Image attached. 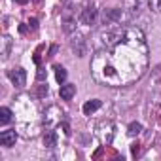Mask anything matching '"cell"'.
Listing matches in <instances>:
<instances>
[{"instance_id":"6da1fadb","label":"cell","mask_w":161,"mask_h":161,"mask_svg":"<svg viewBox=\"0 0 161 161\" xmlns=\"http://www.w3.org/2000/svg\"><path fill=\"white\" fill-rule=\"evenodd\" d=\"M8 78L14 82L15 87H25V86H27V70L21 68V66L8 70Z\"/></svg>"},{"instance_id":"7a4b0ae2","label":"cell","mask_w":161,"mask_h":161,"mask_svg":"<svg viewBox=\"0 0 161 161\" xmlns=\"http://www.w3.org/2000/svg\"><path fill=\"white\" fill-rule=\"evenodd\" d=\"M17 140V133L14 129H8V131H2L0 133V144L6 146V148H12Z\"/></svg>"},{"instance_id":"3957f363","label":"cell","mask_w":161,"mask_h":161,"mask_svg":"<svg viewBox=\"0 0 161 161\" xmlns=\"http://www.w3.org/2000/svg\"><path fill=\"white\" fill-rule=\"evenodd\" d=\"M95 17H97V10H95L93 6H89V8H86V10L82 12V15H80V21H82L84 25H91V23L95 21Z\"/></svg>"},{"instance_id":"277c9868","label":"cell","mask_w":161,"mask_h":161,"mask_svg":"<svg viewBox=\"0 0 161 161\" xmlns=\"http://www.w3.org/2000/svg\"><path fill=\"white\" fill-rule=\"evenodd\" d=\"M59 93H61V99H63V101H70V99L76 95V86H74V84H63Z\"/></svg>"},{"instance_id":"5b68a950","label":"cell","mask_w":161,"mask_h":161,"mask_svg":"<svg viewBox=\"0 0 161 161\" xmlns=\"http://www.w3.org/2000/svg\"><path fill=\"white\" fill-rule=\"evenodd\" d=\"M101 106H103V101H99V99L87 101V103L84 104V114H86V116H91V114H93V112H97Z\"/></svg>"},{"instance_id":"8992f818","label":"cell","mask_w":161,"mask_h":161,"mask_svg":"<svg viewBox=\"0 0 161 161\" xmlns=\"http://www.w3.org/2000/svg\"><path fill=\"white\" fill-rule=\"evenodd\" d=\"M12 110L10 108H6V106H2V108H0V123H2V125H8L10 121H12Z\"/></svg>"},{"instance_id":"52a82bcc","label":"cell","mask_w":161,"mask_h":161,"mask_svg":"<svg viewBox=\"0 0 161 161\" xmlns=\"http://www.w3.org/2000/svg\"><path fill=\"white\" fill-rule=\"evenodd\" d=\"M57 144V135L53 133V131H47L46 135H44V146H47V148H53Z\"/></svg>"},{"instance_id":"ba28073f","label":"cell","mask_w":161,"mask_h":161,"mask_svg":"<svg viewBox=\"0 0 161 161\" xmlns=\"http://www.w3.org/2000/svg\"><path fill=\"white\" fill-rule=\"evenodd\" d=\"M55 78H57V82L59 84H64V80H66V70L63 68V66H55Z\"/></svg>"},{"instance_id":"9c48e42d","label":"cell","mask_w":161,"mask_h":161,"mask_svg":"<svg viewBox=\"0 0 161 161\" xmlns=\"http://www.w3.org/2000/svg\"><path fill=\"white\" fill-rule=\"evenodd\" d=\"M142 131V125L138 123V121H133V123H129V127H127V133L131 135V136H135V135H138Z\"/></svg>"},{"instance_id":"30bf717a","label":"cell","mask_w":161,"mask_h":161,"mask_svg":"<svg viewBox=\"0 0 161 161\" xmlns=\"http://www.w3.org/2000/svg\"><path fill=\"white\" fill-rule=\"evenodd\" d=\"M36 80H38V82H44V80H46V70L40 66L38 68V74H36Z\"/></svg>"},{"instance_id":"8fae6325","label":"cell","mask_w":161,"mask_h":161,"mask_svg":"<svg viewBox=\"0 0 161 161\" xmlns=\"http://www.w3.org/2000/svg\"><path fill=\"white\" fill-rule=\"evenodd\" d=\"M150 6L159 12V10H161V0H150Z\"/></svg>"},{"instance_id":"7c38bea8","label":"cell","mask_w":161,"mask_h":161,"mask_svg":"<svg viewBox=\"0 0 161 161\" xmlns=\"http://www.w3.org/2000/svg\"><path fill=\"white\" fill-rule=\"evenodd\" d=\"M46 93H47V86H40L38 87V97H44Z\"/></svg>"},{"instance_id":"4fadbf2b","label":"cell","mask_w":161,"mask_h":161,"mask_svg":"<svg viewBox=\"0 0 161 161\" xmlns=\"http://www.w3.org/2000/svg\"><path fill=\"white\" fill-rule=\"evenodd\" d=\"M29 25H31V27H32L34 31L38 29V21H36V19H31V23H29Z\"/></svg>"},{"instance_id":"5bb4252c","label":"cell","mask_w":161,"mask_h":161,"mask_svg":"<svg viewBox=\"0 0 161 161\" xmlns=\"http://www.w3.org/2000/svg\"><path fill=\"white\" fill-rule=\"evenodd\" d=\"M55 51H57V46H51V49H49V55H47V57H53V55H55Z\"/></svg>"},{"instance_id":"9a60e30c","label":"cell","mask_w":161,"mask_h":161,"mask_svg":"<svg viewBox=\"0 0 161 161\" xmlns=\"http://www.w3.org/2000/svg\"><path fill=\"white\" fill-rule=\"evenodd\" d=\"M131 152H133V155H136V153H138V144H133V148H131Z\"/></svg>"},{"instance_id":"2e32d148","label":"cell","mask_w":161,"mask_h":161,"mask_svg":"<svg viewBox=\"0 0 161 161\" xmlns=\"http://www.w3.org/2000/svg\"><path fill=\"white\" fill-rule=\"evenodd\" d=\"M15 2H19V4H27V0H15Z\"/></svg>"}]
</instances>
